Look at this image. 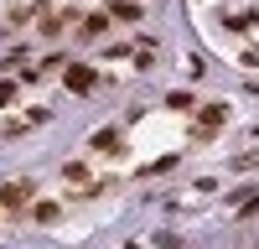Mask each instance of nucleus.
I'll use <instances>...</instances> for the list:
<instances>
[{"mask_svg": "<svg viewBox=\"0 0 259 249\" xmlns=\"http://www.w3.org/2000/svg\"><path fill=\"white\" fill-rule=\"evenodd\" d=\"M223 114H228L223 104H212V109H202V130H218V124H223Z\"/></svg>", "mask_w": 259, "mask_h": 249, "instance_id": "nucleus-3", "label": "nucleus"}, {"mask_svg": "<svg viewBox=\"0 0 259 249\" xmlns=\"http://www.w3.org/2000/svg\"><path fill=\"white\" fill-rule=\"evenodd\" d=\"M62 177H68V182H83V177H89V166H78V161H68V166H62Z\"/></svg>", "mask_w": 259, "mask_h": 249, "instance_id": "nucleus-6", "label": "nucleus"}, {"mask_svg": "<svg viewBox=\"0 0 259 249\" xmlns=\"http://www.w3.org/2000/svg\"><path fill=\"white\" fill-rule=\"evenodd\" d=\"M26 197H31V187H26V182H11V187H0V202H6V208H21Z\"/></svg>", "mask_w": 259, "mask_h": 249, "instance_id": "nucleus-2", "label": "nucleus"}, {"mask_svg": "<svg viewBox=\"0 0 259 249\" xmlns=\"http://www.w3.org/2000/svg\"><path fill=\"white\" fill-rule=\"evenodd\" d=\"M94 145H99V151H119V130H99Z\"/></svg>", "mask_w": 259, "mask_h": 249, "instance_id": "nucleus-4", "label": "nucleus"}, {"mask_svg": "<svg viewBox=\"0 0 259 249\" xmlns=\"http://www.w3.org/2000/svg\"><path fill=\"white\" fill-rule=\"evenodd\" d=\"M68 89H73V94H89V89H94V68L73 62V68H68Z\"/></svg>", "mask_w": 259, "mask_h": 249, "instance_id": "nucleus-1", "label": "nucleus"}, {"mask_svg": "<svg viewBox=\"0 0 259 249\" xmlns=\"http://www.w3.org/2000/svg\"><path fill=\"white\" fill-rule=\"evenodd\" d=\"M109 11H114L119 21H135V16H140V6H130V0H114V6H109Z\"/></svg>", "mask_w": 259, "mask_h": 249, "instance_id": "nucleus-5", "label": "nucleus"}, {"mask_svg": "<svg viewBox=\"0 0 259 249\" xmlns=\"http://www.w3.org/2000/svg\"><path fill=\"white\" fill-rule=\"evenodd\" d=\"M16 99V83H0V104H11Z\"/></svg>", "mask_w": 259, "mask_h": 249, "instance_id": "nucleus-7", "label": "nucleus"}]
</instances>
